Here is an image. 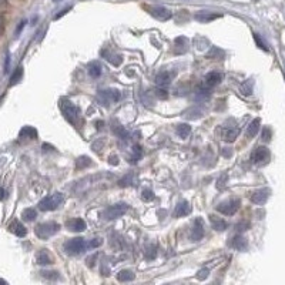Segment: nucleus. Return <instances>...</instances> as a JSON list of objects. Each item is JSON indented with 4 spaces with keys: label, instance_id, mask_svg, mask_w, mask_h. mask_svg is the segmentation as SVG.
I'll return each mask as SVG.
<instances>
[{
    "label": "nucleus",
    "instance_id": "nucleus-17",
    "mask_svg": "<svg viewBox=\"0 0 285 285\" xmlns=\"http://www.w3.org/2000/svg\"><path fill=\"white\" fill-rule=\"evenodd\" d=\"M210 222L216 231H224L228 228V222L224 218H219L217 216H210Z\"/></svg>",
    "mask_w": 285,
    "mask_h": 285
},
{
    "label": "nucleus",
    "instance_id": "nucleus-21",
    "mask_svg": "<svg viewBox=\"0 0 285 285\" xmlns=\"http://www.w3.org/2000/svg\"><path fill=\"white\" fill-rule=\"evenodd\" d=\"M10 230H12L17 237H24V235L27 234V230H26L24 225H23L22 222H19V221H15V222L10 224Z\"/></svg>",
    "mask_w": 285,
    "mask_h": 285
},
{
    "label": "nucleus",
    "instance_id": "nucleus-1",
    "mask_svg": "<svg viewBox=\"0 0 285 285\" xmlns=\"http://www.w3.org/2000/svg\"><path fill=\"white\" fill-rule=\"evenodd\" d=\"M60 110L63 113L65 118L67 120L70 124H73L74 127H79L82 124V116H80V110L67 99H63L60 101Z\"/></svg>",
    "mask_w": 285,
    "mask_h": 285
},
{
    "label": "nucleus",
    "instance_id": "nucleus-4",
    "mask_svg": "<svg viewBox=\"0 0 285 285\" xmlns=\"http://www.w3.org/2000/svg\"><path fill=\"white\" fill-rule=\"evenodd\" d=\"M63 201H65V194L54 193V194H50V196L44 197L42 201L39 202V208L42 211H53V210H56Z\"/></svg>",
    "mask_w": 285,
    "mask_h": 285
},
{
    "label": "nucleus",
    "instance_id": "nucleus-6",
    "mask_svg": "<svg viewBox=\"0 0 285 285\" xmlns=\"http://www.w3.org/2000/svg\"><path fill=\"white\" fill-rule=\"evenodd\" d=\"M269 157H271L269 150L267 147H264V146L255 147L254 151L251 153V161L252 164H255V166H264V164H267L269 161Z\"/></svg>",
    "mask_w": 285,
    "mask_h": 285
},
{
    "label": "nucleus",
    "instance_id": "nucleus-12",
    "mask_svg": "<svg viewBox=\"0 0 285 285\" xmlns=\"http://www.w3.org/2000/svg\"><path fill=\"white\" fill-rule=\"evenodd\" d=\"M238 135H240V127L237 126H227L222 130V140L227 143H234Z\"/></svg>",
    "mask_w": 285,
    "mask_h": 285
},
{
    "label": "nucleus",
    "instance_id": "nucleus-23",
    "mask_svg": "<svg viewBox=\"0 0 285 285\" xmlns=\"http://www.w3.org/2000/svg\"><path fill=\"white\" fill-rule=\"evenodd\" d=\"M218 17H221V15H213V13H207V12H201V13L196 15V19L198 22H202V23H208V22H211L214 19H218Z\"/></svg>",
    "mask_w": 285,
    "mask_h": 285
},
{
    "label": "nucleus",
    "instance_id": "nucleus-34",
    "mask_svg": "<svg viewBox=\"0 0 285 285\" xmlns=\"http://www.w3.org/2000/svg\"><path fill=\"white\" fill-rule=\"evenodd\" d=\"M141 198H143V201H151L153 198H154V194H153V191L151 190H143V193H141Z\"/></svg>",
    "mask_w": 285,
    "mask_h": 285
},
{
    "label": "nucleus",
    "instance_id": "nucleus-8",
    "mask_svg": "<svg viewBox=\"0 0 285 285\" xmlns=\"http://www.w3.org/2000/svg\"><path fill=\"white\" fill-rule=\"evenodd\" d=\"M127 210H129V205H127V204L118 202V204H114V205L106 208L104 213H103V217L106 218V219H114V218L124 216V214L127 213Z\"/></svg>",
    "mask_w": 285,
    "mask_h": 285
},
{
    "label": "nucleus",
    "instance_id": "nucleus-44",
    "mask_svg": "<svg viewBox=\"0 0 285 285\" xmlns=\"http://www.w3.org/2000/svg\"><path fill=\"white\" fill-rule=\"evenodd\" d=\"M222 154H224V155H225V157H230V155H231V150H222Z\"/></svg>",
    "mask_w": 285,
    "mask_h": 285
},
{
    "label": "nucleus",
    "instance_id": "nucleus-33",
    "mask_svg": "<svg viewBox=\"0 0 285 285\" xmlns=\"http://www.w3.org/2000/svg\"><path fill=\"white\" fill-rule=\"evenodd\" d=\"M154 94H155V96H157L158 99H163V100H164V99H167V97H168L167 91H166V90H164L163 87H160V86H158V88H155V90H154Z\"/></svg>",
    "mask_w": 285,
    "mask_h": 285
},
{
    "label": "nucleus",
    "instance_id": "nucleus-28",
    "mask_svg": "<svg viewBox=\"0 0 285 285\" xmlns=\"http://www.w3.org/2000/svg\"><path fill=\"white\" fill-rule=\"evenodd\" d=\"M91 164V160L88 158V157H80V158H77L76 160V168H84V167H87V166H90Z\"/></svg>",
    "mask_w": 285,
    "mask_h": 285
},
{
    "label": "nucleus",
    "instance_id": "nucleus-43",
    "mask_svg": "<svg viewBox=\"0 0 285 285\" xmlns=\"http://www.w3.org/2000/svg\"><path fill=\"white\" fill-rule=\"evenodd\" d=\"M68 10H70V9H66V10H62V13H59V15H57V16H56V19H59V17H62V16H63V15H66V13H67Z\"/></svg>",
    "mask_w": 285,
    "mask_h": 285
},
{
    "label": "nucleus",
    "instance_id": "nucleus-32",
    "mask_svg": "<svg viewBox=\"0 0 285 285\" xmlns=\"http://www.w3.org/2000/svg\"><path fill=\"white\" fill-rule=\"evenodd\" d=\"M250 227H251V224H250L248 221H241V222H238V224H237V227H235V228H237V231H238V233H242V231L248 230Z\"/></svg>",
    "mask_w": 285,
    "mask_h": 285
},
{
    "label": "nucleus",
    "instance_id": "nucleus-39",
    "mask_svg": "<svg viewBox=\"0 0 285 285\" xmlns=\"http://www.w3.org/2000/svg\"><path fill=\"white\" fill-rule=\"evenodd\" d=\"M42 274H43V277H46V278H49V280H56V278H59L57 272H53V271H44V272H42Z\"/></svg>",
    "mask_w": 285,
    "mask_h": 285
},
{
    "label": "nucleus",
    "instance_id": "nucleus-18",
    "mask_svg": "<svg viewBox=\"0 0 285 285\" xmlns=\"http://www.w3.org/2000/svg\"><path fill=\"white\" fill-rule=\"evenodd\" d=\"M155 84L160 86V87H166L168 84L171 83V74L167 73V71H161L155 76Z\"/></svg>",
    "mask_w": 285,
    "mask_h": 285
},
{
    "label": "nucleus",
    "instance_id": "nucleus-37",
    "mask_svg": "<svg viewBox=\"0 0 285 285\" xmlns=\"http://www.w3.org/2000/svg\"><path fill=\"white\" fill-rule=\"evenodd\" d=\"M101 244H103V240L101 238H94V240H91L88 242V248H97V247H100Z\"/></svg>",
    "mask_w": 285,
    "mask_h": 285
},
{
    "label": "nucleus",
    "instance_id": "nucleus-20",
    "mask_svg": "<svg viewBox=\"0 0 285 285\" xmlns=\"http://www.w3.org/2000/svg\"><path fill=\"white\" fill-rule=\"evenodd\" d=\"M53 263V258L50 257V254L47 252V250H42L37 254V264L40 265H50Z\"/></svg>",
    "mask_w": 285,
    "mask_h": 285
},
{
    "label": "nucleus",
    "instance_id": "nucleus-22",
    "mask_svg": "<svg viewBox=\"0 0 285 285\" xmlns=\"http://www.w3.org/2000/svg\"><path fill=\"white\" fill-rule=\"evenodd\" d=\"M117 280L121 283H129V281H133L134 280V272L133 271H129V269H123L117 274Z\"/></svg>",
    "mask_w": 285,
    "mask_h": 285
},
{
    "label": "nucleus",
    "instance_id": "nucleus-35",
    "mask_svg": "<svg viewBox=\"0 0 285 285\" xmlns=\"http://www.w3.org/2000/svg\"><path fill=\"white\" fill-rule=\"evenodd\" d=\"M144 255H146V258H147V260H154V258L157 257V248H155L154 245H151L150 248L146 251Z\"/></svg>",
    "mask_w": 285,
    "mask_h": 285
},
{
    "label": "nucleus",
    "instance_id": "nucleus-10",
    "mask_svg": "<svg viewBox=\"0 0 285 285\" xmlns=\"http://www.w3.org/2000/svg\"><path fill=\"white\" fill-rule=\"evenodd\" d=\"M269 194H271V190L269 188H260V190H255L251 194V202L257 204V205H263L265 204L268 200Z\"/></svg>",
    "mask_w": 285,
    "mask_h": 285
},
{
    "label": "nucleus",
    "instance_id": "nucleus-16",
    "mask_svg": "<svg viewBox=\"0 0 285 285\" xmlns=\"http://www.w3.org/2000/svg\"><path fill=\"white\" fill-rule=\"evenodd\" d=\"M231 247L238 250V251H245L248 248V242L242 235H235L231 240Z\"/></svg>",
    "mask_w": 285,
    "mask_h": 285
},
{
    "label": "nucleus",
    "instance_id": "nucleus-24",
    "mask_svg": "<svg viewBox=\"0 0 285 285\" xmlns=\"http://www.w3.org/2000/svg\"><path fill=\"white\" fill-rule=\"evenodd\" d=\"M177 134L180 135L183 140H185L188 135L191 134V126H188V124H185V123L178 124V126H177Z\"/></svg>",
    "mask_w": 285,
    "mask_h": 285
},
{
    "label": "nucleus",
    "instance_id": "nucleus-9",
    "mask_svg": "<svg viewBox=\"0 0 285 285\" xmlns=\"http://www.w3.org/2000/svg\"><path fill=\"white\" fill-rule=\"evenodd\" d=\"M147 9L151 13V16H154L155 19L161 20V22H166V20L171 19V16H173L171 10H168L167 7H163V6H153V7H147Z\"/></svg>",
    "mask_w": 285,
    "mask_h": 285
},
{
    "label": "nucleus",
    "instance_id": "nucleus-2",
    "mask_svg": "<svg viewBox=\"0 0 285 285\" xmlns=\"http://www.w3.org/2000/svg\"><path fill=\"white\" fill-rule=\"evenodd\" d=\"M59 231H60V225L57 222H53V221L42 222V224L36 225V228H34L36 235L42 240H49L50 237L56 235Z\"/></svg>",
    "mask_w": 285,
    "mask_h": 285
},
{
    "label": "nucleus",
    "instance_id": "nucleus-14",
    "mask_svg": "<svg viewBox=\"0 0 285 285\" xmlns=\"http://www.w3.org/2000/svg\"><path fill=\"white\" fill-rule=\"evenodd\" d=\"M190 213H191V205H190L187 201H181L175 205V210H174V217H177V218L185 217V216H188Z\"/></svg>",
    "mask_w": 285,
    "mask_h": 285
},
{
    "label": "nucleus",
    "instance_id": "nucleus-31",
    "mask_svg": "<svg viewBox=\"0 0 285 285\" xmlns=\"http://www.w3.org/2000/svg\"><path fill=\"white\" fill-rule=\"evenodd\" d=\"M241 91H242V94H245V96H250L252 93V83L248 80V82H245V83L241 86Z\"/></svg>",
    "mask_w": 285,
    "mask_h": 285
},
{
    "label": "nucleus",
    "instance_id": "nucleus-45",
    "mask_svg": "<svg viewBox=\"0 0 285 285\" xmlns=\"http://www.w3.org/2000/svg\"><path fill=\"white\" fill-rule=\"evenodd\" d=\"M6 4H7V0H0V9H1V7H4Z\"/></svg>",
    "mask_w": 285,
    "mask_h": 285
},
{
    "label": "nucleus",
    "instance_id": "nucleus-40",
    "mask_svg": "<svg viewBox=\"0 0 285 285\" xmlns=\"http://www.w3.org/2000/svg\"><path fill=\"white\" fill-rule=\"evenodd\" d=\"M208 277V269H201V271H198V274H197V278L198 280H205Z\"/></svg>",
    "mask_w": 285,
    "mask_h": 285
},
{
    "label": "nucleus",
    "instance_id": "nucleus-30",
    "mask_svg": "<svg viewBox=\"0 0 285 285\" xmlns=\"http://www.w3.org/2000/svg\"><path fill=\"white\" fill-rule=\"evenodd\" d=\"M254 40H255V43L258 44V47L260 49H263L264 51H268V47H267V44H265V42L260 37V34H254Z\"/></svg>",
    "mask_w": 285,
    "mask_h": 285
},
{
    "label": "nucleus",
    "instance_id": "nucleus-27",
    "mask_svg": "<svg viewBox=\"0 0 285 285\" xmlns=\"http://www.w3.org/2000/svg\"><path fill=\"white\" fill-rule=\"evenodd\" d=\"M22 217L24 221H33L37 217V213L34 211L33 208H26L24 211H23V214H22Z\"/></svg>",
    "mask_w": 285,
    "mask_h": 285
},
{
    "label": "nucleus",
    "instance_id": "nucleus-5",
    "mask_svg": "<svg viewBox=\"0 0 285 285\" xmlns=\"http://www.w3.org/2000/svg\"><path fill=\"white\" fill-rule=\"evenodd\" d=\"M97 99L104 104V106H110V104H116L121 99V93L116 88H106L100 90V93L97 94Z\"/></svg>",
    "mask_w": 285,
    "mask_h": 285
},
{
    "label": "nucleus",
    "instance_id": "nucleus-46",
    "mask_svg": "<svg viewBox=\"0 0 285 285\" xmlns=\"http://www.w3.org/2000/svg\"><path fill=\"white\" fill-rule=\"evenodd\" d=\"M3 198V190H0V200Z\"/></svg>",
    "mask_w": 285,
    "mask_h": 285
},
{
    "label": "nucleus",
    "instance_id": "nucleus-11",
    "mask_svg": "<svg viewBox=\"0 0 285 285\" xmlns=\"http://www.w3.org/2000/svg\"><path fill=\"white\" fill-rule=\"evenodd\" d=\"M204 233H205L204 231V221H202V218H197L194 221L193 230L190 233V238L193 241H200V240H202V237H204Z\"/></svg>",
    "mask_w": 285,
    "mask_h": 285
},
{
    "label": "nucleus",
    "instance_id": "nucleus-42",
    "mask_svg": "<svg viewBox=\"0 0 285 285\" xmlns=\"http://www.w3.org/2000/svg\"><path fill=\"white\" fill-rule=\"evenodd\" d=\"M109 163H111V164H114V166H117V164H118L117 157H116V155H111V157L109 158Z\"/></svg>",
    "mask_w": 285,
    "mask_h": 285
},
{
    "label": "nucleus",
    "instance_id": "nucleus-38",
    "mask_svg": "<svg viewBox=\"0 0 285 285\" xmlns=\"http://www.w3.org/2000/svg\"><path fill=\"white\" fill-rule=\"evenodd\" d=\"M271 130H269V127H265L264 130H263V134H261V137H263V140L264 141H269L271 140Z\"/></svg>",
    "mask_w": 285,
    "mask_h": 285
},
{
    "label": "nucleus",
    "instance_id": "nucleus-41",
    "mask_svg": "<svg viewBox=\"0 0 285 285\" xmlns=\"http://www.w3.org/2000/svg\"><path fill=\"white\" fill-rule=\"evenodd\" d=\"M4 33V17L0 15V36Z\"/></svg>",
    "mask_w": 285,
    "mask_h": 285
},
{
    "label": "nucleus",
    "instance_id": "nucleus-15",
    "mask_svg": "<svg viewBox=\"0 0 285 285\" xmlns=\"http://www.w3.org/2000/svg\"><path fill=\"white\" fill-rule=\"evenodd\" d=\"M204 80H205V84L208 87H216V86H218V84L222 82V74L218 73V71H211V73H208L205 76Z\"/></svg>",
    "mask_w": 285,
    "mask_h": 285
},
{
    "label": "nucleus",
    "instance_id": "nucleus-29",
    "mask_svg": "<svg viewBox=\"0 0 285 285\" xmlns=\"http://www.w3.org/2000/svg\"><path fill=\"white\" fill-rule=\"evenodd\" d=\"M141 158V149L138 147V146H135L134 149H133V155L130 157V163H137L138 160Z\"/></svg>",
    "mask_w": 285,
    "mask_h": 285
},
{
    "label": "nucleus",
    "instance_id": "nucleus-26",
    "mask_svg": "<svg viewBox=\"0 0 285 285\" xmlns=\"http://www.w3.org/2000/svg\"><path fill=\"white\" fill-rule=\"evenodd\" d=\"M88 74L91 76V77H99L101 74V66L99 63H93V65H90L88 66Z\"/></svg>",
    "mask_w": 285,
    "mask_h": 285
},
{
    "label": "nucleus",
    "instance_id": "nucleus-7",
    "mask_svg": "<svg viewBox=\"0 0 285 285\" xmlns=\"http://www.w3.org/2000/svg\"><path fill=\"white\" fill-rule=\"evenodd\" d=\"M240 207H241V201L238 198H231V200L219 202L217 205V211L224 216H234L240 210Z\"/></svg>",
    "mask_w": 285,
    "mask_h": 285
},
{
    "label": "nucleus",
    "instance_id": "nucleus-25",
    "mask_svg": "<svg viewBox=\"0 0 285 285\" xmlns=\"http://www.w3.org/2000/svg\"><path fill=\"white\" fill-rule=\"evenodd\" d=\"M210 88L211 87H208L207 84L205 86H201V87H198L197 88V99H201V100H204V99H207V97H210Z\"/></svg>",
    "mask_w": 285,
    "mask_h": 285
},
{
    "label": "nucleus",
    "instance_id": "nucleus-13",
    "mask_svg": "<svg viewBox=\"0 0 285 285\" xmlns=\"http://www.w3.org/2000/svg\"><path fill=\"white\" fill-rule=\"evenodd\" d=\"M66 227L70 231H73V233H82V231L86 230V222L82 218H71V219L67 221Z\"/></svg>",
    "mask_w": 285,
    "mask_h": 285
},
{
    "label": "nucleus",
    "instance_id": "nucleus-36",
    "mask_svg": "<svg viewBox=\"0 0 285 285\" xmlns=\"http://www.w3.org/2000/svg\"><path fill=\"white\" fill-rule=\"evenodd\" d=\"M22 74H23V68L22 67H17L16 71H15V74L12 76V82L10 84H16L19 80H20V77H22Z\"/></svg>",
    "mask_w": 285,
    "mask_h": 285
},
{
    "label": "nucleus",
    "instance_id": "nucleus-19",
    "mask_svg": "<svg viewBox=\"0 0 285 285\" xmlns=\"http://www.w3.org/2000/svg\"><path fill=\"white\" fill-rule=\"evenodd\" d=\"M260 126H261V120H260V118H254L251 123H250L248 129H247V133H245L247 137H248V138H252V137H255V135L258 134Z\"/></svg>",
    "mask_w": 285,
    "mask_h": 285
},
{
    "label": "nucleus",
    "instance_id": "nucleus-3",
    "mask_svg": "<svg viewBox=\"0 0 285 285\" xmlns=\"http://www.w3.org/2000/svg\"><path fill=\"white\" fill-rule=\"evenodd\" d=\"M87 248H88V244L80 237L79 238H71V240H68L67 242L65 244V252L67 255H71V257L82 255Z\"/></svg>",
    "mask_w": 285,
    "mask_h": 285
}]
</instances>
